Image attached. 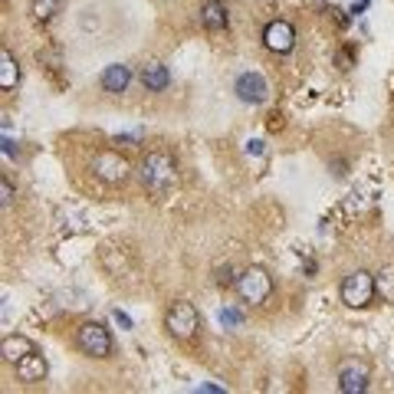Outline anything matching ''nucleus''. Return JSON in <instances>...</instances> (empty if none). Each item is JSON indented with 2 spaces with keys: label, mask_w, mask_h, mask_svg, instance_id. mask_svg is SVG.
I'll return each instance as SVG.
<instances>
[{
  "label": "nucleus",
  "mask_w": 394,
  "mask_h": 394,
  "mask_svg": "<svg viewBox=\"0 0 394 394\" xmlns=\"http://www.w3.org/2000/svg\"><path fill=\"white\" fill-rule=\"evenodd\" d=\"M16 82H20V66H16L14 53L3 49V53H0V86H3V89H14Z\"/></svg>",
  "instance_id": "nucleus-15"
},
{
  "label": "nucleus",
  "mask_w": 394,
  "mask_h": 394,
  "mask_svg": "<svg viewBox=\"0 0 394 394\" xmlns=\"http://www.w3.org/2000/svg\"><path fill=\"white\" fill-rule=\"evenodd\" d=\"M364 10H368V0H355L351 3V14H364Z\"/></svg>",
  "instance_id": "nucleus-25"
},
{
  "label": "nucleus",
  "mask_w": 394,
  "mask_h": 394,
  "mask_svg": "<svg viewBox=\"0 0 394 394\" xmlns=\"http://www.w3.org/2000/svg\"><path fill=\"white\" fill-rule=\"evenodd\" d=\"M197 391L200 394H224V388H220V384H200Z\"/></svg>",
  "instance_id": "nucleus-22"
},
{
  "label": "nucleus",
  "mask_w": 394,
  "mask_h": 394,
  "mask_svg": "<svg viewBox=\"0 0 394 394\" xmlns=\"http://www.w3.org/2000/svg\"><path fill=\"white\" fill-rule=\"evenodd\" d=\"M112 318H115V322H119L121 329H132V318L125 316V312H119V309H115V312H112Z\"/></svg>",
  "instance_id": "nucleus-21"
},
{
  "label": "nucleus",
  "mask_w": 394,
  "mask_h": 394,
  "mask_svg": "<svg viewBox=\"0 0 394 394\" xmlns=\"http://www.w3.org/2000/svg\"><path fill=\"white\" fill-rule=\"evenodd\" d=\"M237 292H240L243 303L250 305H259L270 299V292H273V279L266 270H259V266H250L246 273L237 279Z\"/></svg>",
  "instance_id": "nucleus-3"
},
{
  "label": "nucleus",
  "mask_w": 394,
  "mask_h": 394,
  "mask_svg": "<svg viewBox=\"0 0 394 394\" xmlns=\"http://www.w3.org/2000/svg\"><path fill=\"white\" fill-rule=\"evenodd\" d=\"M233 92H237V99L246 102V106H259V102H266V79L259 76V73H243V76L233 82Z\"/></svg>",
  "instance_id": "nucleus-9"
},
{
  "label": "nucleus",
  "mask_w": 394,
  "mask_h": 394,
  "mask_svg": "<svg viewBox=\"0 0 394 394\" xmlns=\"http://www.w3.org/2000/svg\"><path fill=\"white\" fill-rule=\"evenodd\" d=\"M338 391L342 394H364L368 391V368L362 362H345L338 368Z\"/></svg>",
  "instance_id": "nucleus-8"
},
{
  "label": "nucleus",
  "mask_w": 394,
  "mask_h": 394,
  "mask_svg": "<svg viewBox=\"0 0 394 394\" xmlns=\"http://www.w3.org/2000/svg\"><path fill=\"white\" fill-rule=\"evenodd\" d=\"M138 178H141V184H145L148 194L161 197L165 191H171V187L178 184V165H174V158L167 152H152V154L141 158Z\"/></svg>",
  "instance_id": "nucleus-1"
},
{
  "label": "nucleus",
  "mask_w": 394,
  "mask_h": 394,
  "mask_svg": "<svg viewBox=\"0 0 394 394\" xmlns=\"http://www.w3.org/2000/svg\"><path fill=\"white\" fill-rule=\"evenodd\" d=\"M246 154H263V141H259V138H250V141H246Z\"/></svg>",
  "instance_id": "nucleus-20"
},
{
  "label": "nucleus",
  "mask_w": 394,
  "mask_h": 394,
  "mask_svg": "<svg viewBox=\"0 0 394 394\" xmlns=\"http://www.w3.org/2000/svg\"><path fill=\"white\" fill-rule=\"evenodd\" d=\"M167 82H171V76H167V69L161 66V62H148V66L141 69V86H145L148 92L167 89Z\"/></svg>",
  "instance_id": "nucleus-14"
},
{
  "label": "nucleus",
  "mask_w": 394,
  "mask_h": 394,
  "mask_svg": "<svg viewBox=\"0 0 394 394\" xmlns=\"http://www.w3.org/2000/svg\"><path fill=\"white\" fill-rule=\"evenodd\" d=\"M60 14V0H33V16L46 23V20H53V16Z\"/></svg>",
  "instance_id": "nucleus-16"
},
{
  "label": "nucleus",
  "mask_w": 394,
  "mask_h": 394,
  "mask_svg": "<svg viewBox=\"0 0 394 394\" xmlns=\"http://www.w3.org/2000/svg\"><path fill=\"white\" fill-rule=\"evenodd\" d=\"M263 43H266V49H273V53H292V46H296V30H292V23H286V20L266 23Z\"/></svg>",
  "instance_id": "nucleus-7"
},
{
  "label": "nucleus",
  "mask_w": 394,
  "mask_h": 394,
  "mask_svg": "<svg viewBox=\"0 0 394 394\" xmlns=\"http://www.w3.org/2000/svg\"><path fill=\"white\" fill-rule=\"evenodd\" d=\"M217 318H220V325H224V329L243 325V312H240V309H233V305H224V309L217 312Z\"/></svg>",
  "instance_id": "nucleus-17"
},
{
  "label": "nucleus",
  "mask_w": 394,
  "mask_h": 394,
  "mask_svg": "<svg viewBox=\"0 0 394 394\" xmlns=\"http://www.w3.org/2000/svg\"><path fill=\"white\" fill-rule=\"evenodd\" d=\"M92 171L108 184H119L128 178V161L115 152H99L95 154V161H92Z\"/></svg>",
  "instance_id": "nucleus-6"
},
{
  "label": "nucleus",
  "mask_w": 394,
  "mask_h": 394,
  "mask_svg": "<svg viewBox=\"0 0 394 394\" xmlns=\"http://www.w3.org/2000/svg\"><path fill=\"white\" fill-rule=\"evenodd\" d=\"M76 345L89 358H106L108 351H112V335H108V329L102 322H86V325H79Z\"/></svg>",
  "instance_id": "nucleus-5"
},
{
  "label": "nucleus",
  "mask_w": 394,
  "mask_h": 394,
  "mask_svg": "<svg viewBox=\"0 0 394 394\" xmlns=\"http://www.w3.org/2000/svg\"><path fill=\"white\" fill-rule=\"evenodd\" d=\"M217 283H220V286H230V283H233V279H230V270H227V266L220 270V276H217Z\"/></svg>",
  "instance_id": "nucleus-24"
},
{
  "label": "nucleus",
  "mask_w": 394,
  "mask_h": 394,
  "mask_svg": "<svg viewBox=\"0 0 394 394\" xmlns=\"http://www.w3.org/2000/svg\"><path fill=\"white\" fill-rule=\"evenodd\" d=\"M165 329L174 338H181V342H187V338H194L197 329H200V316H197V309L187 299H178V303L167 309L165 316Z\"/></svg>",
  "instance_id": "nucleus-2"
},
{
  "label": "nucleus",
  "mask_w": 394,
  "mask_h": 394,
  "mask_svg": "<svg viewBox=\"0 0 394 394\" xmlns=\"http://www.w3.org/2000/svg\"><path fill=\"white\" fill-rule=\"evenodd\" d=\"M3 154H7V158H14V154H16V145L7 135H3Z\"/></svg>",
  "instance_id": "nucleus-23"
},
{
  "label": "nucleus",
  "mask_w": 394,
  "mask_h": 394,
  "mask_svg": "<svg viewBox=\"0 0 394 394\" xmlns=\"http://www.w3.org/2000/svg\"><path fill=\"white\" fill-rule=\"evenodd\" d=\"M200 23H204L207 30H227V7H224L220 0H207V3L200 7Z\"/></svg>",
  "instance_id": "nucleus-13"
},
{
  "label": "nucleus",
  "mask_w": 394,
  "mask_h": 394,
  "mask_svg": "<svg viewBox=\"0 0 394 394\" xmlns=\"http://www.w3.org/2000/svg\"><path fill=\"white\" fill-rule=\"evenodd\" d=\"M128 86H132V69L125 62H115V66H108L106 73H102V89L112 92V95L128 92Z\"/></svg>",
  "instance_id": "nucleus-11"
},
{
  "label": "nucleus",
  "mask_w": 394,
  "mask_h": 394,
  "mask_svg": "<svg viewBox=\"0 0 394 394\" xmlns=\"http://www.w3.org/2000/svg\"><path fill=\"white\" fill-rule=\"evenodd\" d=\"M16 378L27 381V384H36V381L46 378V358L40 355V351H30L23 362L16 364Z\"/></svg>",
  "instance_id": "nucleus-12"
},
{
  "label": "nucleus",
  "mask_w": 394,
  "mask_h": 394,
  "mask_svg": "<svg viewBox=\"0 0 394 394\" xmlns=\"http://www.w3.org/2000/svg\"><path fill=\"white\" fill-rule=\"evenodd\" d=\"M14 181H10V178H7V174H3V178H0V200H3V207H7V204H10V200H14Z\"/></svg>",
  "instance_id": "nucleus-19"
},
{
  "label": "nucleus",
  "mask_w": 394,
  "mask_h": 394,
  "mask_svg": "<svg viewBox=\"0 0 394 394\" xmlns=\"http://www.w3.org/2000/svg\"><path fill=\"white\" fill-rule=\"evenodd\" d=\"M378 279H381V292H384L388 299H394V270L391 266H384L378 273Z\"/></svg>",
  "instance_id": "nucleus-18"
},
{
  "label": "nucleus",
  "mask_w": 394,
  "mask_h": 394,
  "mask_svg": "<svg viewBox=\"0 0 394 394\" xmlns=\"http://www.w3.org/2000/svg\"><path fill=\"white\" fill-rule=\"evenodd\" d=\"M375 289H378V279L371 273H364V270H358V273H351L342 283V303L349 309H362V305H368L375 299Z\"/></svg>",
  "instance_id": "nucleus-4"
},
{
  "label": "nucleus",
  "mask_w": 394,
  "mask_h": 394,
  "mask_svg": "<svg viewBox=\"0 0 394 394\" xmlns=\"http://www.w3.org/2000/svg\"><path fill=\"white\" fill-rule=\"evenodd\" d=\"M30 351H36V345H33L27 335H7L0 342V355H3V362H10V364H20Z\"/></svg>",
  "instance_id": "nucleus-10"
}]
</instances>
